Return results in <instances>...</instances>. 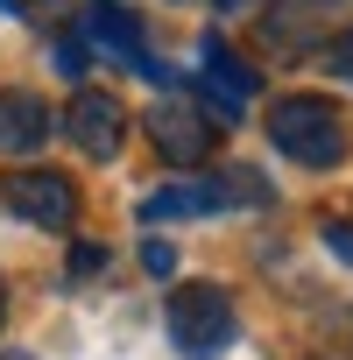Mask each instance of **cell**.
Here are the masks:
<instances>
[{
    "label": "cell",
    "instance_id": "obj_1",
    "mask_svg": "<svg viewBox=\"0 0 353 360\" xmlns=\"http://www.w3.org/2000/svg\"><path fill=\"white\" fill-rule=\"evenodd\" d=\"M269 141L290 155V162H304V169H332V162H346V113L332 106V99H318V92H290V99H276L269 106Z\"/></svg>",
    "mask_w": 353,
    "mask_h": 360
},
{
    "label": "cell",
    "instance_id": "obj_2",
    "mask_svg": "<svg viewBox=\"0 0 353 360\" xmlns=\"http://www.w3.org/2000/svg\"><path fill=\"white\" fill-rule=\"evenodd\" d=\"M169 339L176 353H219L240 339V318H233V297L219 283H184V290H169Z\"/></svg>",
    "mask_w": 353,
    "mask_h": 360
},
{
    "label": "cell",
    "instance_id": "obj_3",
    "mask_svg": "<svg viewBox=\"0 0 353 360\" xmlns=\"http://www.w3.org/2000/svg\"><path fill=\"white\" fill-rule=\"evenodd\" d=\"M219 113H205V106H184V99H162L155 113H148V141H155V155L162 162H176V169H198L212 148H219Z\"/></svg>",
    "mask_w": 353,
    "mask_h": 360
},
{
    "label": "cell",
    "instance_id": "obj_4",
    "mask_svg": "<svg viewBox=\"0 0 353 360\" xmlns=\"http://www.w3.org/2000/svg\"><path fill=\"white\" fill-rule=\"evenodd\" d=\"M8 205L29 226H43V233H71L78 226V191H71V176H57V169H15L8 176Z\"/></svg>",
    "mask_w": 353,
    "mask_h": 360
},
{
    "label": "cell",
    "instance_id": "obj_5",
    "mask_svg": "<svg viewBox=\"0 0 353 360\" xmlns=\"http://www.w3.org/2000/svg\"><path fill=\"white\" fill-rule=\"evenodd\" d=\"M64 134L78 141V155L106 162V155H120V141H127V113H120L113 92H78V99L64 106Z\"/></svg>",
    "mask_w": 353,
    "mask_h": 360
},
{
    "label": "cell",
    "instance_id": "obj_6",
    "mask_svg": "<svg viewBox=\"0 0 353 360\" xmlns=\"http://www.w3.org/2000/svg\"><path fill=\"white\" fill-rule=\"evenodd\" d=\"M85 36H92V50H106V57L134 64L141 78H162V64L148 57V36H141L134 8H120V0H92V15H85Z\"/></svg>",
    "mask_w": 353,
    "mask_h": 360
},
{
    "label": "cell",
    "instance_id": "obj_7",
    "mask_svg": "<svg viewBox=\"0 0 353 360\" xmlns=\"http://www.w3.org/2000/svg\"><path fill=\"white\" fill-rule=\"evenodd\" d=\"M57 127V113L36 99V92H0V155H29L43 148Z\"/></svg>",
    "mask_w": 353,
    "mask_h": 360
},
{
    "label": "cell",
    "instance_id": "obj_8",
    "mask_svg": "<svg viewBox=\"0 0 353 360\" xmlns=\"http://www.w3.org/2000/svg\"><path fill=\"white\" fill-rule=\"evenodd\" d=\"M205 99L219 106V120H233V113L255 99V71H248L233 50H219V43H205Z\"/></svg>",
    "mask_w": 353,
    "mask_h": 360
},
{
    "label": "cell",
    "instance_id": "obj_9",
    "mask_svg": "<svg viewBox=\"0 0 353 360\" xmlns=\"http://www.w3.org/2000/svg\"><path fill=\"white\" fill-rule=\"evenodd\" d=\"M205 212H219L212 184H162L141 198V226H176V219H205Z\"/></svg>",
    "mask_w": 353,
    "mask_h": 360
},
{
    "label": "cell",
    "instance_id": "obj_10",
    "mask_svg": "<svg viewBox=\"0 0 353 360\" xmlns=\"http://www.w3.org/2000/svg\"><path fill=\"white\" fill-rule=\"evenodd\" d=\"M212 198H219V205H269V184H262L248 162H233V169L212 176Z\"/></svg>",
    "mask_w": 353,
    "mask_h": 360
},
{
    "label": "cell",
    "instance_id": "obj_11",
    "mask_svg": "<svg viewBox=\"0 0 353 360\" xmlns=\"http://www.w3.org/2000/svg\"><path fill=\"white\" fill-rule=\"evenodd\" d=\"M57 71L64 78H85V43L78 36H57Z\"/></svg>",
    "mask_w": 353,
    "mask_h": 360
},
{
    "label": "cell",
    "instance_id": "obj_12",
    "mask_svg": "<svg viewBox=\"0 0 353 360\" xmlns=\"http://www.w3.org/2000/svg\"><path fill=\"white\" fill-rule=\"evenodd\" d=\"M318 233H325V248H332L339 262H353V219H325Z\"/></svg>",
    "mask_w": 353,
    "mask_h": 360
},
{
    "label": "cell",
    "instance_id": "obj_13",
    "mask_svg": "<svg viewBox=\"0 0 353 360\" xmlns=\"http://www.w3.org/2000/svg\"><path fill=\"white\" fill-rule=\"evenodd\" d=\"M141 269H148V276H169V269H176V248H169V240H148V248H141Z\"/></svg>",
    "mask_w": 353,
    "mask_h": 360
},
{
    "label": "cell",
    "instance_id": "obj_14",
    "mask_svg": "<svg viewBox=\"0 0 353 360\" xmlns=\"http://www.w3.org/2000/svg\"><path fill=\"white\" fill-rule=\"evenodd\" d=\"M332 71L353 85V29H339V43H332Z\"/></svg>",
    "mask_w": 353,
    "mask_h": 360
},
{
    "label": "cell",
    "instance_id": "obj_15",
    "mask_svg": "<svg viewBox=\"0 0 353 360\" xmlns=\"http://www.w3.org/2000/svg\"><path fill=\"white\" fill-rule=\"evenodd\" d=\"M99 262H106V255H99V248H78V255H71V283H85V276H92V269H99Z\"/></svg>",
    "mask_w": 353,
    "mask_h": 360
},
{
    "label": "cell",
    "instance_id": "obj_16",
    "mask_svg": "<svg viewBox=\"0 0 353 360\" xmlns=\"http://www.w3.org/2000/svg\"><path fill=\"white\" fill-rule=\"evenodd\" d=\"M0 360H36V353H15V346H0Z\"/></svg>",
    "mask_w": 353,
    "mask_h": 360
},
{
    "label": "cell",
    "instance_id": "obj_17",
    "mask_svg": "<svg viewBox=\"0 0 353 360\" xmlns=\"http://www.w3.org/2000/svg\"><path fill=\"white\" fill-rule=\"evenodd\" d=\"M0 318H8V290H0Z\"/></svg>",
    "mask_w": 353,
    "mask_h": 360
}]
</instances>
